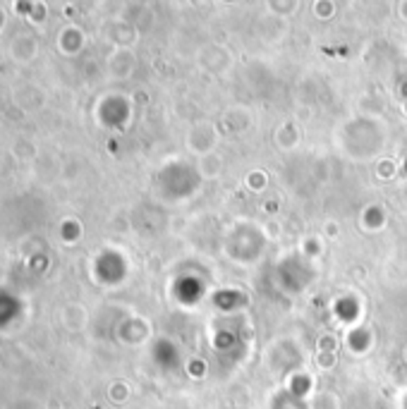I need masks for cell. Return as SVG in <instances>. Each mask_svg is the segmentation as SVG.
<instances>
[{"label":"cell","mask_w":407,"mask_h":409,"mask_svg":"<svg viewBox=\"0 0 407 409\" xmlns=\"http://www.w3.org/2000/svg\"><path fill=\"white\" fill-rule=\"evenodd\" d=\"M0 24H3V12H0Z\"/></svg>","instance_id":"6da1fadb"}]
</instances>
